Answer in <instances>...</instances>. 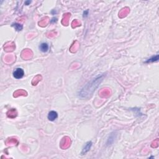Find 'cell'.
I'll use <instances>...</instances> for the list:
<instances>
[{
  "label": "cell",
  "mask_w": 159,
  "mask_h": 159,
  "mask_svg": "<svg viewBox=\"0 0 159 159\" xmlns=\"http://www.w3.org/2000/svg\"><path fill=\"white\" fill-rule=\"evenodd\" d=\"M88 11H85L84 13H83V16H84V17H86V16H88Z\"/></svg>",
  "instance_id": "cell-7"
},
{
  "label": "cell",
  "mask_w": 159,
  "mask_h": 159,
  "mask_svg": "<svg viewBox=\"0 0 159 159\" xmlns=\"http://www.w3.org/2000/svg\"><path fill=\"white\" fill-rule=\"evenodd\" d=\"M92 145V142H87V144L85 145V147L83 148V152H82V154H85V153H87V152H88L90 149Z\"/></svg>",
  "instance_id": "cell-4"
},
{
  "label": "cell",
  "mask_w": 159,
  "mask_h": 159,
  "mask_svg": "<svg viewBox=\"0 0 159 159\" xmlns=\"http://www.w3.org/2000/svg\"><path fill=\"white\" fill-rule=\"evenodd\" d=\"M48 119L50 121H53L55 119H57L58 117V113L55 111H51L48 114Z\"/></svg>",
  "instance_id": "cell-2"
},
{
  "label": "cell",
  "mask_w": 159,
  "mask_h": 159,
  "mask_svg": "<svg viewBox=\"0 0 159 159\" xmlns=\"http://www.w3.org/2000/svg\"><path fill=\"white\" fill-rule=\"evenodd\" d=\"M30 3H31V1H28L26 2V3H25V4H26V5H28L29 4H30Z\"/></svg>",
  "instance_id": "cell-8"
},
{
  "label": "cell",
  "mask_w": 159,
  "mask_h": 159,
  "mask_svg": "<svg viewBox=\"0 0 159 159\" xmlns=\"http://www.w3.org/2000/svg\"><path fill=\"white\" fill-rule=\"evenodd\" d=\"M12 26L15 29V30H16L17 31H21V30H23V25H21L19 23H13L12 24Z\"/></svg>",
  "instance_id": "cell-5"
},
{
  "label": "cell",
  "mask_w": 159,
  "mask_h": 159,
  "mask_svg": "<svg viewBox=\"0 0 159 159\" xmlns=\"http://www.w3.org/2000/svg\"><path fill=\"white\" fill-rule=\"evenodd\" d=\"M12 75L16 79H21L24 75V72L21 68H17L14 70Z\"/></svg>",
  "instance_id": "cell-1"
},
{
  "label": "cell",
  "mask_w": 159,
  "mask_h": 159,
  "mask_svg": "<svg viewBox=\"0 0 159 159\" xmlns=\"http://www.w3.org/2000/svg\"><path fill=\"white\" fill-rule=\"evenodd\" d=\"M159 55H156L155 56H153L152 57H151L150 58L148 59V60L145 62V63H152V62H157L159 60Z\"/></svg>",
  "instance_id": "cell-6"
},
{
  "label": "cell",
  "mask_w": 159,
  "mask_h": 159,
  "mask_svg": "<svg viewBox=\"0 0 159 159\" xmlns=\"http://www.w3.org/2000/svg\"><path fill=\"white\" fill-rule=\"evenodd\" d=\"M39 49L41 52H42L44 53H45V52H48V50H49V44H48L47 43L42 42L40 44V45H39Z\"/></svg>",
  "instance_id": "cell-3"
}]
</instances>
